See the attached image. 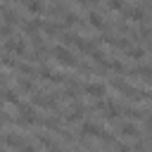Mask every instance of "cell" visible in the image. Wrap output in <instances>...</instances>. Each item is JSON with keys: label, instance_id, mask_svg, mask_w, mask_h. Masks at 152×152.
Returning <instances> with one entry per match:
<instances>
[{"label": "cell", "instance_id": "obj_29", "mask_svg": "<svg viewBox=\"0 0 152 152\" xmlns=\"http://www.w3.org/2000/svg\"><path fill=\"white\" fill-rule=\"evenodd\" d=\"M150 152H152V150H150Z\"/></svg>", "mask_w": 152, "mask_h": 152}, {"label": "cell", "instance_id": "obj_28", "mask_svg": "<svg viewBox=\"0 0 152 152\" xmlns=\"http://www.w3.org/2000/svg\"><path fill=\"white\" fill-rule=\"evenodd\" d=\"M0 152H5V150H0Z\"/></svg>", "mask_w": 152, "mask_h": 152}, {"label": "cell", "instance_id": "obj_20", "mask_svg": "<svg viewBox=\"0 0 152 152\" xmlns=\"http://www.w3.org/2000/svg\"><path fill=\"white\" fill-rule=\"evenodd\" d=\"M0 38L10 40V38H12V26H7V24H0Z\"/></svg>", "mask_w": 152, "mask_h": 152}, {"label": "cell", "instance_id": "obj_9", "mask_svg": "<svg viewBox=\"0 0 152 152\" xmlns=\"http://www.w3.org/2000/svg\"><path fill=\"white\" fill-rule=\"evenodd\" d=\"M121 135H124V138H138L140 131H138L135 124H121Z\"/></svg>", "mask_w": 152, "mask_h": 152}, {"label": "cell", "instance_id": "obj_7", "mask_svg": "<svg viewBox=\"0 0 152 152\" xmlns=\"http://www.w3.org/2000/svg\"><path fill=\"white\" fill-rule=\"evenodd\" d=\"M86 19H88V24H90L93 28H107V24H104V17H102L100 12H95V10H90Z\"/></svg>", "mask_w": 152, "mask_h": 152}, {"label": "cell", "instance_id": "obj_25", "mask_svg": "<svg viewBox=\"0 0 152 152\" xmlns=\"http://www.w3.org/2000/svg\"><path fill=\"white\" fill-rule=\"evenodd\" d=\"M147 126H150V128H152V116H150V119H147Z\"/></svg>", "mask_w": 152, "mask_h": 152}, {"label": "cell", "instance_id": "obj_4", "mask_svg": "<svg viewBox=\"0 0 152 152\" xmlns=\"http://www.w3.org/2000/svg\"><path fill=\"white\" fill-rule=\"evenodd\" d=\"M100 133H102V128L95 121H83L81 124V135L83 138H100Z\"/></svg>", "mask_w": 152, "mask_h": 152}, {"label": "cell", "instance_id": "obj_27", "mask_svg": "<svg viewBox=\"0 0 152 152\" xmlns=\"http://www.w3.org/2000/svg\"><path fill=\"white\" fill-rule=\"evenodd\" d=\"M0 107H2V100H0Z\"/></svg>", "mask_w": 152, "mask_h": 152}, {"label": "cell", "instance_id": "obj_10", "mask_svg": "<svg viewBox=\"0 0 152 152\" xmlns=\"http://www.w3.org/2000/svg\"><path fill=\"white\" fill-rule=\"evenodd\" d=\"M40 124H43L45 128H50V131H57V133H59V116H43V119H40Z\"/></svg>", "mask_w": 152, "mask_h": 152}, {"label": "cell", "instance_id": "obj_26", "mask_svg": "<svg viewBox=\"0 0 152 152\" xmlns=\"http://www.w3.org/2000/svg\"><path fill=\"white\" fill-rule=\"evenodd\" d=\"M5 10H7V7H5V5H0V14H2V12H5Z\"/></svg>", "mask_w": 152, "mask_h": 152}, {"label": "cell", "instance_id": "obj_1", "mask_svg": "<svg viewBox=\"0 0 152 152\" xmlns=\"http://www.w3.org/2000/svg\"><path fill=\"white\" fill-rule=\"evenodd\" d=\"M50 52H52V57H55L59 64H64V66H78V62H76V57H74V52H71L69 48H64L62 43H57Z\"/></svg>", "mask_w": 152, "mask_h": 152}, {"label": "cell", "instance_id": "obj_3", "mask_svg": "<svg viewBox=\"0 0 152 152\" xmlns=\"http://www.w3.org/2000/svg\"><path fill=\"white\" fill-rule=\"evenodd\" d=\"M5 50L7 52H14V55H26V40L12 36L10 40H5Z\"/></svg>", "mask_w": 152, "mask_h": 152}, {"label": "cell", "instance_id": "obj_17", "mask_svg": "<svg viewBox=\"0 0 152 152\" xmlns=\"http://www.w3.org/2000/svg\"><path fill=\"white\" fill-rule=\"evenodd\" d=\"M100 140H102L104 145H116V140H114V133H107V131H102V133H100Z\"/></svg>", "mask_w": 152, "mask_h": 152}, {"label": "cell", "instance_id": "obj_11", "mask_svg": "<svg viewBox=\"0 0 152 152\" xmlns=\"http://www.w3.org/2000/svg\"><path fill=\"white\" fill-rule=\"evenodd\" d=\"M24 7H26V10L31 12V14H36V17L45 12V5H43V2H38V0H31V2H26Z\"/></svg>", "mask_w": 152, "mask_h": 152}, {"label": "cell", "instance_id": "obj_13", "mask_svg": "<svg viewBox=\"0 0 152 152\" xmlns=\"http://www.w3.org/2000/svg\"><path fill=\"white\" fill-rule=\"evenodd\" d=\"M2 19H5V24H7V26L19 24V14H17L14 10H5V12H2Z\"/></svg>", "mask_w": 152, "mask_h": 152}, {"label": "cell", "instance_id": "obj_21", "mask_svg": "<svg viewBox=\"0 0 152 152\" xmlns=\"http://www.w3.org/2000/svg\"><path fill=\"white\" fill-rule=\"evenodd\" d=\"M107 7L109 10H124V2L121 0H112V2H107Z\"/></svg>", "mask_w": 152, "mask_h": 152}, {"label": "cell", "instance_id": "obj_6", "mask_svg": "<svg viewBox=\"0 0 152 152\" xmlns=\"http://www.w3.org/2000/svg\"><path fill=\"white\" fill-rule=\"evenodd\" d=\"M2 142L7 145V147H14V150H21L26 142H24V138L21 135H17V133H5L2 135Z\"/></svg>", "mask_w": 152, "mask_h": 152}, {"label": "cell", "instance_id": "obj_16", "mask_svg": "<svg viewBox=\"0 0 152 152\" xmlns=\"http://www.w3.org/2000/svg\"><path fill=\"white\" fill-rule=\"evenodd\" d=\"M128 57H131V59H142V57H145V50L135 45V48H131V50H128Z\"/></svg>", "mask_w": 152, "mask_h": 152}, {"label": "cell", "instance_id": "obj_19", "mask_svg": "<svg viewBox=\"0 0 152 152\" xmlns=\"http://www.w3.org/2000/svg\"><path fill=\"white\" fill-rule=\"evenodd\" d=\"M38 142H40L43 147H48V150H52V147H55V142H52V138H50V135H38Z\"/></svg>", "mask_w": 152, "mask_h": 152}, {"label": "cell", "instance_id": "obj_2", "mask_svg": "<svg viewBox=\"0 0 152 152\" xmlns=\"http://www.w3.org/2000/svg\"><path fill=\"white\" fill-rule=\"evenodd\" d=\"M43 21H45V19H40V17H31V19H26V21H21V28H24V33H28V36L33 38V36H38V31L43 28Z\"/></svg>", "mask_w": 152, "mask_h": 152}, {"label": "cell", "instance_id": "obj_18", "mask_svg": "<svg viewBox=\"0 0 152 152\" xmlns=\"http://www.w3.org/2000/svg\"><path fill=\"white\" fill-rule=\"evenodd\" d=\"M109 69H112V71H116V74H124V71H126V66H124V62H119V59H112V64H109Z\"/></svg>", "mask_w": 152, "mask_h": 152}, {"label": "cell", "instance_id": "obj_24", "mask_svg": "<svg viewBox=\"0 0 152 152\" xmlns=\"http://www.w3.org/2000/svg\"><path fill=\"white\" fill-rule=\"evenodd\" d=\"M19 152H36V147H33V145H24Z\"/></svg>", "mask_w": 152, "mask_h": 152}, {"label": "cell", "instance_id": "obj_15", "mask_svg": "<svg viewBox=\"0 0 152 152\" xmlns=\"http://www.w3.org/2000/svg\"><path fill=\"white\" fill-rule=\"evenodd\" d=\"M0 64H2V66H5V69H14V66H17V64H19V62H14V59H12V57H10V55H7V52H5V55H2V57H0Z\"/></svg>", "mask_w": 152, "mask_h": 152}, {"label": "cell", "instance_id": "obj_5", "mask_svg": "<svg viewBox=\"0 0 152 152\" xmlns=\"http://www.w3.org/2000/svg\"><path fill=\"white\" fill-rule=\"evenodd\" d=\"M83 90H86V95H90V97H95V100H100V97L107 95V88H104L102 83H86Z\"/></svg>", "mask_w": 152, "mask_h": 152}, {"label": "cell", "instance_id": "obj_22", "mask_svg": "<svg viewBox=\"0 0 152 152\" xmlns=\"http://www.w3.org/2000/svg\"><path fill=\"white\" fill-rule=\"evenodd\" d=\"M114 147H116V152H131V147L128 145H121V142H116Z\"/></svg>", "mask_w": 152, "mask_h": 152}, {"label": "cell", "instance_id": "obj_8", "mask_svg": "<svg viewBox=\"0 0 152 152\" xmlns=\"http://www.w3.org/2000/svg\"><path fill=\"white\" fill-rule=\"evenodd\" d=\"M43 31H45V36H57V33H62V24L55 21V19H45L43 21Z\"/></svg>", "mask_w": 152, "mask_h": 152}, {"label": "cell", "instance_id": "obj_14", "mask_svg": "<svg viewBox=\"0 0 152 152\" xmlns=\"http://www.w3.org/2000/svg\"><path fill=\"white\" fill-rule=\"evenodd\" d=\"M17 88L24 90V93H33V83H31V78H19V81H17Z\"/></svg>", "mask_w": 152, "mask_h": 152}, {"label": "cell", "instance_id": "obj_12", "mask_svg": "<svg viewBox=\"0 0 152 152\" xmlns=\"http://www.w3.org/2000/svg\"><path fill=\"white\" fill-rule=\"evenodd\" d=\"M78 21H81V17H78V14L66 12V14L62 17V28H69V26H74V24H78Z\"/></svg>", "mask_w": 152, "mask_h": 152}, {"label": "cell", "instance_id": "obj_23", "mask_svg": "<svg viewBox=\"0 0 152 152\" xmlns=\"http://www.w3.org/2000/svg\"><path fill=\"white\" fill-rule=\"evenodd\" d=\"M5 124H10V116L5 112H0V126H5Z\"/></svg>", "mask_w": 152, "mask_h": 152}]
</instances>
